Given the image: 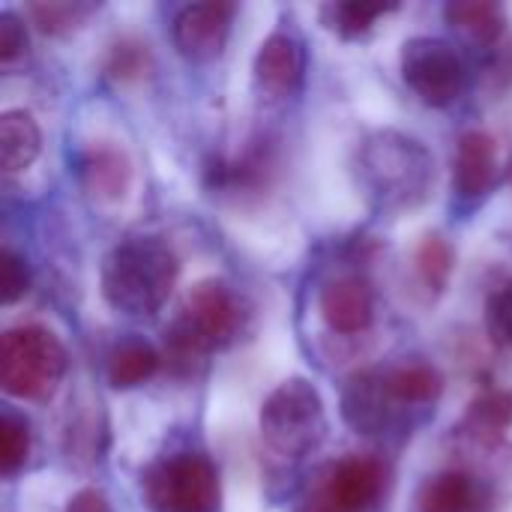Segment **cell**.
Listing matches in <instances>:
<instances>
[{
  "label": "cell",
  "instance_id": "obj_1",
  "mask_svg": "<svg viewBox=\"0 0 512 512\" xmlns=\"http://www.w3.org/2000/svg\"><path fill=\"white\" fill-rule=\"evenodd\" d=\"M180 276L174 249L159 237H126L102 258V297L129 318L156 315Z\"/></svg>",
  "mask_w": 512,
  "mask_h": 512
},
{
  "label": "cell",
  "instance_id": "obj_2",
  "mask_svg": "<svg viewBox=\"0 0 512 512\" xmlns=\"http://www.w3.org/2000/svg\"><path fill=\"white\" fill-rule=\"evenodd\" d=\"M360 177L384 210H414L432 192L435 162L417 138L381 129L360 147Z\"/></svg>",
  "mask_w": 512,
  "mask_h": 512
},
{
  "label": "cell",
  "instance_id": "obj_3",
  "mask_svg": "<svg viewBox=\"0 0 512 512\" xmlns=\"http://www.w3.org/2000/svg\"><path fill=\"white\" fill-rule=\"evenodd\" d=\"M261 438L282 459H303L327 435L324 399L306 378L282 381L261 405L258 414Z\"/></svg>",
  "mask_w": 512,
  "mask_h": 512
},
{
  "label": "cell",
  "instance_id": "obj_4",
  "mask_svg": "<svg viewBox=\"0 0 512 512\" xmlns=\"http://www.w3.org/2000/svg\"><path fill=\"white\" fill-rule=\"evenodd\" d=\"M66 375V348L39 327H12L0 339V387L12 399H48Z\"/></svg>",
  "mask_w": 512,
  "mask_h": 512
},
{
  "label": "cell",
  "instance_id": "obj_5",
  "mask_svg": "<svg viewBox=\"0 0 512 512\" xmlns=\"http://www.w3.org/2000/svg\"><path fill=\"white\" fill-rule=\"evenodd\" d=\"M141 498L150 512H219V471L201 453L162 456L141 474Z\"/></svg>",
  "mask_w": 512,
  "mask_h": 512
},
{
  "label": "cell",
  "instance_id": "obj_6",
  "mask_svg": "<svg viewBox=\"0 0 512 512\" xmlns=\"http://www.w3.org/2000/svg\"><path fill=\"white\" fill-rule=\"evenodd\" d=\"M402 78L432 108L453 105L468 87L462 54L438 36H414L402 45Z\"/></svg>",
  "mask_w": 512,
  "mask_h": 512
},
{
  "label": "cell",
  "instance_id": "obj_7",
  "mask_svg": "<svg viewBox=\"0 0 512 512\" xmlns=\"http://www.w3.org/2000/svg\"><path fill=\"white\" fill-rule=\"evenodd\" d=\"M387 486V468L375 456H345L309 489L303 512H369Z\"/></svg>",
  "mask_w": 512,
  "mask_h": 512
},
{
  "label": "cell",
  "instance_id": "obj_8",
  "mask_svg": "<svg viewBox=\"0 0 512 512\" xmlns=\"http://www.w3.org/2000/svg\"><path fill=\"white\" fill-rule=\"evenodd\" d=\"M189 330L213 351L234 342L243 327V303L234 288L222 279H201L189 288L186 306L180 315Z\"/></svg>",
  "mask_w": 512,
  "mask_h": 512
},
{
  "label": "cell",
  "instance_id": "obj_9",
  "mask_svg": "<svg viewBox=\"0 0 512 512\" xmlns=\"http://www.w3.org/2000/svg\"><path fill=\"white\" fill-rule=\"evenodd\" d=\"M237 6L228 0L192 3L174 18V45L195 63H210L225 51Z\"/></svg>",
  "mask_w": 512,
  "mask_h": 512
},
{
  "label": "cell",
  "instance_id": "obj_10",
  "mask_svg": "<svg viewBox=\"0 0 512 512\" xmlns=\"http://www.w3.org/2000/svg\"><path fill=\"white\" fill-rule=\"evenodd\" d=\"M252 72H255V84L264 93L291 96L303 84V72H306V48H303V42L288 30L270 33L258 45Z\"/></svg>",
  "mask_w": 512,
  "mask_h": 512
},
{
  "label": "cell",
  "instance_id": "obj_11",
  "mask_svg": "<svg viewBox=\"0 0 512 512\" xmlns=\"http://www.w3.org/2000/svg\"><path fill=\"white\" fill-rule=\"evenodd\" d=\"M393 405L396 402L387 390V378L375 369L354 372L342 390V420L357 435H381L390 423Z\"/></svg>",
  "mask_w": 512,
  "mask_h": 512
},
{
  "label": "cell",
  "instance_id": "obj_12",
  "mask_svg": "<svg viewBox=\"0 0 512 512\" xmlns=\"http://www.w3.org/2000/svg\"><path fill=\"white\" fill-rule=\"evenodd\" d=\"M495 183H498V141L483 129L465 132L456 144L453 192L465 201H477L489 195Z\"/></svg>",
  "mask_w": 512,
  "mask_h": 512
},
{
  "label": "cell",
  "instance_id": "obj_13",
  "mask_svg": "<svg viewBox=\"0 0 512 512\" xmlns=\"http://www.w3.org/2000/svg\"><path fill=\"white\" fill-rule=\"evenodd\" d=\"M318 306H321V315H324L327 327L342 333V336L363 333L372 324V315H375L372 288L357 276L327 282L321 288Z\"/></svg>",
  "mask_w": 512,
  "mask_h": 512
},
{
  "label": "cell",
  "instance_id": "obj_14",
  "mask_svg": "<svg viewBox=\"0 0 512 512\" xmlns=\"http://www.w3.org/2000/svg\"><path fill=\"white\" fill-rule=\"evenodd\" d=\"M78 180L93 201L114 204L132 183V162L126 150L111 144H93L78 159Z\"/></svg>",
  "mask_w": 512,
  "mask_h": 512
},
{
  "label": "cell",
  "instance_id": "obj_15",
  "mask_svg": "<svg viewBox=\"0 0 512 512\" xmlns=\"http://www.w3.org/2000/svg\"><path fill=\"white\" fill-rule=\"evenodd\" d=\"M276 171V150L267 141H255L243 156L225 162L216 159L207 168V183L216 192H234V195H246V192H261L270 186Z\"/></svg>",
  "mask_w": 512,
  "mask_h": 512
},
{
  "label": "cell",
  "instance_id": "obj_16",
  "mask_svg": "<svg viewBox=\"0 0 512 512\" xmlns=\"http://www.w3.org/2000/svg\"><path fill=\"white\" fill-rule=\"evenodd\" d=\"M486 504H489L486 486L465 471L435 474L417 492L420 512H483Z\"/></svg>",
  "mask_w": 512,
  "mask_h": 512
},
{
  "label": "cell",
  "instance_id": "obj_17",
  "mask_svg": "<svg viewBox=\"0 0 512 512\" xmlns=\"http://www.w3.org/2000/svg\"><path fill=\"white\" fill-rule=\"evenodd\" d=\"M444 18L477 45H495L507 30L504 6L495 0H453L444 6Z\"/></svg>",
  "mask_w": 512,
  "mask_h": 512
},
{
  "label": "cell",
  "instance_id": "obj_18",
  "mask_svg": "<svg viewBox=\"0 0 512 512\" xmlns=\"http://www.w3.org/2000/svg\"><path fill=\"white\" fill-rule=\"evenodd\" d=\"M507 429H512V390L507 387L480 393L468 405V414L462 420V432H468L474 441L489 447L504 441Z\"/></svg>",
  "mask_w": 512,
  "mask_h": 512
},
{
  "label": "cell",
  "instance_id": "obj_19",
  "mask_svg": "<svg viewBox=\"0 0 512 512\" xmlns=\"http://www.w3.org/2000/svg\"><path fill=\"white\" fill-rule=\"evenodd\" d=\"M42 147V132L39 123L33 120L30 111H3L0 117V162L9 174L24 171Z\"/></svg>",
  "mask_w": 512,
  "mask_h": 512
},
{
  "label": "cell",
  "instance_id": "obj_20",
  "mask_svg": "<svg viewBox=\"0 0 512 512\" xmlns=\"http://www.w3.org/2000/svg\"><path fill=\"white\" fill-rule=\"evenodd\" d=\"M159 363H162V354L153 345L135 339V342L117 345L108 354L105 375L114 390H132V387H141L144 381H150L159 372Z\"/></svg>",
  "mask_w": 512,
  "mask_h": 512
},
{
  "label": "cell",
  "instance_id": "obj_21",
  "mask_svg": "<svg viewBox=\"0 0 512 512\" xmlns=\"http://www.w3.org/2000/svg\"><path fill=\"white\" fill-rule=\"evenodd\" d=\"M384 378H387V390L393 402H402V405H429L444 393V378L429 363H405V366L384 372Z\"/></svg>",
  "mask_w": 512,
  "mask_h": 512
},
{
  "label": "cell",
  "instance_id": "obj_22",
  "mask_svg": "<svg viewBox=\"0 0 512 512\" xmlns=\"http://www.w3.org/2000/svg\"><path fill=\"white\" fill-rule=\"evenodd\" d=\"M396 3H366V0H339V3H324L321 6V21L342 39H357L366 36L375 21L387 12H393Z\"/></svg>",
  "mask_w": 512,
  "mask_h": 512
},
{
  "label": "cell",
  "instance_id": "obj_23",
  "mask_svg": "<svg viewBox=\"0 0 512 512\" xmlns=\"http://www.w3.org/2000/svg\"><path fill=\"white\" fill-rule=\"evenodd\" d=\"M414 264H417V273L426 282V288L441 294L447 288L453 270H456V252H453V246L441 234H429L417 246Z\"/></svg>",
  "mask_w": 512,
  "mask_h": 512
},
{
  "label": "cell",
  "instance_id": "obj_24",
  "mask_svg": "<svg viewBox=\"0 0 512 512\" xmlns=\"http://www.w3.org/2000/svg\"><path fill=\"white\" fill-rule=\"evenodd\" d=\"M96 6L93 3H81V0H45V3H30L27 12L33 18V24L42 30V33H69L75 27L84 24V18L93 12Z\"/></svg>",
  "mask_w": 512,
  "mask_h": 512
},
{
  "label": "cell",
  "instance_id": "obj_25",
  "mask_svg": "<svg viewBox=\"0 0 512 512\" xmlns=\"http://www.w3.org/2000/svg\"><path fill=\"white\" fill-rule=\"evenodd\" d=\"M30 456V426L15 411H3L0 417V474L15 477Z\"/></svg>",
  "mask_w": 512,
  "mask_h": 512
},
{
  "label": "cell",
  "instance_id": "obj_26",
  "mask_svg": "<svg viewBox=\"0 0 512 512\" xmlns=\"http://www.w3.org/2000/svg\"><path fill=\"white\" fill-rule=\"evenodd\" d=\"M108 72L120 81H132L150 72V51L138 39H120L108 54Z\"/></svg>",
  "mask_w": 512,
  "mask_h": 512
},
{
  "label": "cell",
  "instance_id": "obj_27",
  "mask_svg": "<svg viewBox=\"0 0 512 512\" xmlns=\"http://www.w3.org/2000/svg\"><path fill=\"white\" fill-rule=\"evenodd\" d=\"M30 288V273L21 255H15L12 249L0 252V300L9 306L15 300H21Z\"/></svg>",
  "mask_w": 512,
  "mask_h": 512
},
{
  "label": "cell",
  "instance_id": "obj_28",
  "mask_svg": "<svg viewBox=\"0 0 512 512\" xmlns=\"http://www.w3.org/2000/svg\"><path fill=\"white\" fill-rule=\"evenodd\" d=\"M486 324L498 345L512 348V282L501 285L486 303Z\"/></svg>",
  "mask_w": 512,
  "mask_h": 512
},
{
  "label": "cell",
  "instance_id": "obj_29",
  "mask_svg": "<svg viewBox=\"0 0 512 512\" xmlns=\"http://www.w3.org/2000/svg\"><path fill=\"white\" fill-rule=\"evenodd\" d=\"M27 54V30L15 12H0V66L12 69Z\"/></svg>",
  "mask_w": 512,
  "mask_h": 512
},
{
  "label": "cell",
  "instance_id": "obj_30",
  "mask_svg": "<svg viewBox=\"0 0 512 512\" xmlns=\"http://www.w3.org/2000/svg\"><path fill=\"white\" fill-rule=\"evenodd\" d=\"M63 512H111V504L105 498V492L99 489H81L69 498L66 510Z\"/></svg>",
  "mask_w": 512,
  "mask_h": 512
}]
</instances>
